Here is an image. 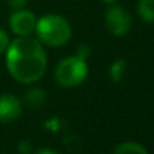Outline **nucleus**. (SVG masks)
<instances>
[{
    "mask_svg": "<svg viewBox=\"0 0 154 154\" xmlns=\"http://www.w3.org/2000/svg\"><path fill=\"white\" fill-rule=\"evenodd\" d=\"M23 112V103L14 94H0V123H11L20 118Z\"/></svg>",
    "mask_w": 154,
    "mask_h": 154,
    "instance_id": "obj_6",
    "label": "nucleus"
},
{
    "mask_svg": "<svg viewBox=\"0 0 154 154\" xmlns=\"http://www.w3.org/2000/svg\"><path fill=\"white\" fill-rule=\"evenodd\" d=\"M126 67H127V63L124 58H118L115 61H112L111 67H109V76H111V81L112 82H120L126 73Z\"/></svg>",
    "mask_w": 154,
    "mask_h": 154,
    "instance_id": "obj_9",
    "label": "nucleus"
},
{
    "mask_svg": "<svg viewBox=\"0 0 154 154\" xmlns=\"http://www.w3.org/2000/svg\"><path fill=\"white\" fill-rule=\"evenodd\" d=\"M18 151L21 154H30L33 151V144L29 139H23L18 142Z\"/></svg>",
    "mask_w": 154,
    "mask_h": 154,
    "instance_id": "obj_11",
    "label": "nucleus"
},
{
    "mask_svg": "<svg viewBox=\"0 0 154 154\" xmlns=\"http://www.w3.org/2000/svg\"><path fill=\"white\" fill-rule=\"evenodd\" d=\"M114 154H148V151L138 142H123L115 147Z\"/></svg>",
    "mask_w": 154,
    "mask_h": 154,
    "instance_id": "obj_10",
    "label": "nucleus"
},
{
    "mask_svg": "<svg viewBox=\"0 0 154 154\" xmlns=\"http://www.w3.org/2000/svg\"><path fill=\"white\" fill-rule=\"evenodd\" d=\"M88 75V64L87 60L78 57V55H72L67 57L64 60H61L54 72V78L55 81L66 88L70 87H76L79 84H82L85 81Z\"/></svg>",
    "mask_w": 154,
    "mask_h": 154,
    "instance_id": "obj_3",
    "label": "nucleus"
},
{
    "mask_svg": "<svg viewBox=\"0 0 154 154\" xmlns=\"http://www.w3.org/2000/svg\"><path fill=\"white\" fill-rule=\"evenodd\" d=\"M36 35L41 44L48 47H63L72 36V27L69 21L61 17L50 14L36 21Z\"/></svg>",
    "mask_w": 154,
    "mask_h": 154,
    "instance_id": "obj_2",
    "label": "nucleus"
},
{
    "mask_svg": "<svg viewBox=\"0 0 154 154\" xmlns=\"http://www.w3.org/2000/svg\"><path fill=\"white\" fill-rule=\"evenodd\" d=\"M36 17L33 12L20 9L15 11L9 18V27L17 36H30L36 27Z\"/></svg>",
    "mask_w": 154,
    "mask_h": 154,
    "instance_id": "obj_5",
    "label": "nucleus"
},
{
    "mask_svg": "<svg viewBox=\"0 0 154 154\" xmlns=\"http://www.w3.org/2000/svg\"><path fill=\"white\" fill-rule=\"evenodd\" d=\"M24 102L27 103L30 108H41L47 102V94L45 90L42 88H32L26 93L24 96Z\"/></svg>",
    "mask_w": 154,
    "mask_h": 154,
    "instance_id": "obj_7",
    "label": "nucleus"
},
{
    "mask_svg": "<svg viewBox=\"0 0 154 154\" xmlns=\"http://www.w3.org/2000/svg\"><path fill=\"white\" fill-rule=\"evenodd\" d=\"M9 36H8V33L3 30V29H0V54H3V52L8 50V47H9Z\"/></svg>",
    "mask_w": 154,
    "mask_h": 154,
    "instance_id": "obj_12",
    "label": "nucleus"
},
{
    "mask_svg": "<svg viewBox=\"0 0 154 154\" xmlns=\"http://www.w3.org/2000/svg\"><path fill=\"white\" fill-rule=\"evenodd\" d=\"M36 154H58V153L55 150H52V148H41Z\"/></svg>",
    "mask_w": 154,
    "mask_h": 154,
    "instance_id": "obj_15",
    "label": "nucleus"
},
{
    "mask_svg": "<svg viewBox=\"0 0 154 154\" xmlns=\"http://www.w3.org/2000/svg\"><path fill=\"white\" fill-rule=\"evenodd\" d=\"M103 3H108V5H112V3H115L117 0H102Z\"/></svg>",
    "mask_w": 154,
    "mask_h": 154,
    "instance_id": "obj_16",
    "label": "nucleus"
},
{
    "mask_svg": "<svg viewBox=\"0 0 154 154\" xmlns=\"http://www.w3.org/2000/svg\"><path fill=\"white\" fill-rule=\"evenodd\" d=\"M29 0H8L9 6L14 9V11H20V9H24L26 5H27Z\"/></svg>",
    "mask_w": 154,
    "mask_h": 154,
    "instance_id": "obj_13",
    "label": "nucleus"
},
{
    "mask_svg": "<svg viewBox=\"0 0 154 154\" xmlns=\"http://www.w3.org/2000/svg\"><path fill=\"white\" fill-rule=\"evenodd\" d=\"M105 26L112 36H124L132 29V17L123 6L112 3L105 14Z\"/></svg>",
    "mask_w": 154,
    "mask_h": 154,
    "instance_id": "obj_4",
    "label": "nucleus"
},
{
    "mask_svg": "<svg viewBox=\"0 0 154 154\" xmlns=\"http://www.w3.org/2000/svg\"><path fill=\"white\" fill-rule=\"evenodd\" d=\"M76 55L81 57V58H84V60H87V57L90 55V48L87 45H81L78 48V51H76Z\"/></svg>",
    "mask_w": 154,
    "mask_h": 154,
    "instance_id": "obj_14",
    "label": "nucleus"
},
{
    "mask_svg": "<svg viewBox=\"0 0 154 154\" xmlns=\"http://www.w3.org/2000/svg\"><path fill=\"white\" fill-rule=\"evenodd\" d=\"M6 67L14 79L23 84L39 81L48 64L42 44L30 36H18L6 50Z\"/></svg>",
    "mask_w": 154,
    "mask_h": 154,
    "instance_id": "obj_1",
    "label": "nucleus"
},
{
    "mask_svg": "<svg viewBox=\"0 0 154 154\" xmlns=\"http://www.w3.org/2000/svg\"><path fill=\"white\" fill-rule=\"evenodd\" d=\"M138 15L144 23H154V0H139L138 2Z\"/></svg>",
    "mask_w": 154,
    "mask_h": 154,
    "instance_id": "obj_8",
    "label": "nucleus"
}]
</instances>
